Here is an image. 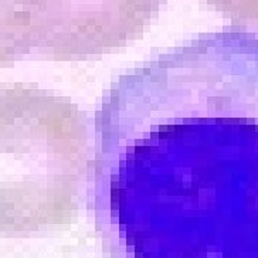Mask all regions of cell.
Instances as JSON below:
<instances>
[{
    "label": "cell",
    "mask_w": 258,
    "mask_h": 258,
    "mask_svg": "<svg viewBox=\"0 0 258 258\" xmlns=\"http://www.w3.org/2000/svg\"><path fill=\"white\" fill-rule=\"evenodd\" d=\"M88 163L119 258H258V44L223 40L121 77Z\"/></svg>",
    "instance_id": "6da1fadb"
},
{
    "label": "cell",
    "mask_w": 258,
    "mask_h": 258,
    "mask_svg": "<svg viewBox=\"0 0 258 258\" xmlns=\"http://www.w3.org/2000/svg\"><path fill=\"white\" fill-rule=\"evenodd\" d=\"M74 105L39 90H0V233L68 217L78 186Z\"/></svg>",
    "instance_id": "7a4b0ae2"
}]
</instances>
